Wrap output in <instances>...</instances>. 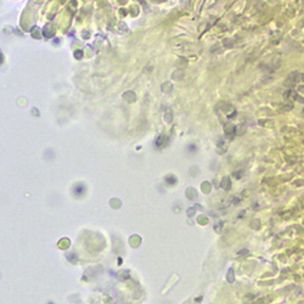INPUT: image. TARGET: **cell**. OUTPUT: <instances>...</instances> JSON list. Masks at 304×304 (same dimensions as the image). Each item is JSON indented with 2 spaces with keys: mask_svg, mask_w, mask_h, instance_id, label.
Wrapping results in <instances>:
<instances>
[{
  "mask_svg": "<svg viewBox=\"0 0 304 304\" xmlns=\"http://www.w3.org/2000/svg\"><path fill=\"white\" fill-rule=\"evenodd\" d=\"M166 180L168 181V184H170V185H173V184H175V182H176V179L174 176H168Z\"/></svg>",
  "mask_w": 304,
  "mask_h": 304,
  "instance_id": "cell-1",
  "label": "cell"
}]
</instances>
